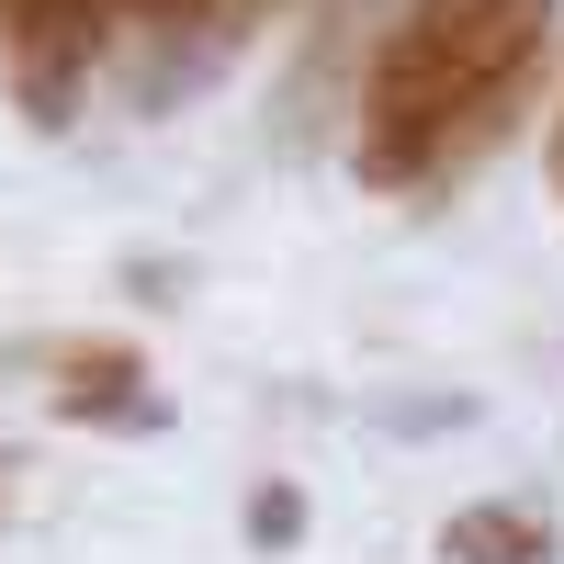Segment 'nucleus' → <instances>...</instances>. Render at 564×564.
Returning <instances> with one entry per match:
<instances>
[{
  "mask_svg": "<svg viewBox=\"0 0 564 564\" xmlns=\"http://www.w3.org/2000/svg\"><path fill=\"white\" fill-rule=\"evenodd\" d=\"M542 45H553V0H406L361 68L350 170L406 204L463 181L542 79Z\"/></svg>",
  "mask_w": 564,
  "mask_h": 564,
  "instance_id": "obj_1",
  "label": "nucleus"
},
{
  "mask_svg": "<svg viewBox=\"0 0 564 564\" xmlns=\"http://www.w3.org/2000/svg\"><path fill=\"white\" fill-rule=\"evenodd\" d=\"M282 12V0H124L113 23V68H124V113H181L193 90L238 57V45Z\"/></svg>",
  "mask_w": 564,
  "mask_h": 564,
  "instance_id": "obj_2",
  "label": "nucleus"
},
{
  "mask_svg": "<svg viewBox=\"0 0 564 564\" xmlns=\"http://www.w3.org/2000/svg\"><path fill=\"white\" fill-rule=\"evenodd\" d=\"M113 23H124V0H12V12H0L12 113L34 135H68L79 124V90H90V68L113 57Z\"/></svg>",
  "mask_w": 564,
  "mask_h": 564,
  "instance_id": "obj_3",
  "label": "nucleus"
},
{
  "mask_svg": "<svg viewBox=\"0 0 564 564\" xmlns=\"http://www.w3.org/2000/svg\"><path fill=\"white\" fill-rule=\"evenodd\" d=\"M45 406L79 417V430H170V395L135 361V339H57L45 350Z\"/></svg>",
  "mask_w": 564,
  "mask_h": 564,
  "instance_id": "obj_4",
  "label": "nucleus"
},
{
  "mask_svg": "<svg viewBox=\"0 0 564 564\" xmlns=\"http://www.w3.org/2000/svg\"><path fill=\"white\" fill-rule=\"evenodd\" d=\"M441 564H553V520L531 497H475L441 520Z\"/></svg>",
  "mask_w": 564,
  "mask_h": 564,
  "instance_id": "obj_5",
  "label": "nucleus"
},
{
  "mask_svg": "<svg viewBox=\"0 0 564 564\" xmlns=\"http://www.w3.org/2000/svg\"><path fill=\"white\" fill-rule=\"evenodd\" d=\"M249 542H260V553H294V542H305V497H294V486H260V497H249Z\"/></svg>",
  "mask_w": 564,
  "mask_h": 564,
  "instance_id": "obj_6",
  "label": "nucleus"
},
{
  "mask_svg": "<svg viewBox=\"0 0 564 564\" xmlns=\"http://www.w3.org/2000/svg\"><path fill=\"white\" fill-rule=\"evenodd\" d=\"M553 193H564V113H553Z\"/></svg>",
  "mask_w": 564,
  "mask_h": 564,
  "instance_id": "obj_7",
  "label": "nucleus"
},
{
  "mask_svg": "<svg viewBox=\"0 0 564 564\" xmlns=\"http://www.w3.org/2000/svg\"><path fill=\"white\" fill-rule=\"evenodd\" d=\"M0 486H12V463H0Z\"/></svg>",
  "mask_w": 564,
  "mask_h": 564,
  "instance_id": "obj_8",
  "label": "nucleus"
},
{
  "mask_svg": "<svg viewBox=\"0 0 564 564\" xmlns=\"http://www.w3.org/2000/svg\"><path fill=\"white\" fill-rule=\"evenodd\" d=\"M0 12H12V0H0Z\"/></svg>",
  "mask_w": 564,
  "mask_h": 564,
  "instance_id": "obj_9",
  "label": "nucleus"
}]
</instances>
